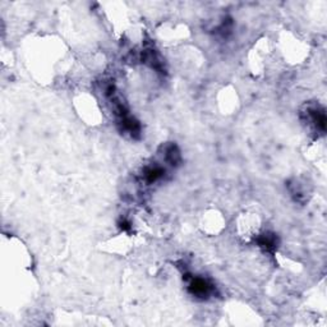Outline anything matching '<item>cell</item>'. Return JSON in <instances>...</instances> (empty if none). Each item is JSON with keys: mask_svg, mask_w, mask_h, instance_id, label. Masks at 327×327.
<instances>
[{"mask_svg": "<svg viewBox=\"0 0 327 327\" xmlns=\"http://www.w3.org/2000/svg\"><path fill=\"white\" fill-rule=\"evenodd\" d=\"M191 292L197 297H205V295H208V293L211 292V286L203 279H194L191 282Z\"/></svg>", "mask_w": 327, "mask_h": 327, "instance_id": "1", "label": "cell"}]
</instances>
